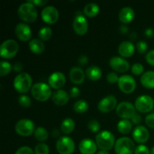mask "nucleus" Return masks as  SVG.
<instances>
[{
  "instance_id": "nucleus-34",
  "label": "nucleus",
  "mask_w": 154,
  "mask_h": 154,
  "mask_svg": "<svg viewBox=\"0 0 154 154\" xmlns=\"http://www.w3.org/2000/svg\"><path fill=\"white\" fill-rule=\"evenodd\" d=\"M34 151L35 154H49L50 147L45 143L41 142L36 144V146L35 147Z\"/></svg>"
},
{
  "instance_id": "nucleus-26",
  "label": "nucleus",
  "mask_w": 154,
  "mask_h": 154,
  "mask_svg": "<svg viewBox=\"0 0 154 154\" xmlns=\"http://www.w3.org/2000/svg\"><path fill=\"white\" fill-rule=\"evenodd\" d=\"M140 82L143 87L147 89H154V71L144 72L140 78Z\"/></svg>"
},
{
  "instance_id": "nucleus-44",
  "label": "nucleus",
  "mask_w": 154,
  "mask_h": 154,
  "mask_svg": "<svg viewBox=\"0 0 154 154\" xmlns=\"http://www.w3.org/2000/svg\"><path fill=\"white\" fill-rule=\"evenodd\" d=\"M69 95H70V97L73 98V99L78 98L81 95V90H80V89L78 87H73L70 89Z\"/></svg>"
},
{
  "instance_id": "nucleus-4",
  "label": "nucleus",
  "mask_w": 154,
  "mask_h": 154,
  "mask_svg": "<svg viewBox=\"0 0 154 154\" xmlns=\"http://www.w3.org/2000/svg\"><path fill=\"white\" fill-rule=\"evenodd\" d=\"M115 137L114 134L108 130H103L97 133L96 136V143L101 150H111L115 144Z\"/></svg>"
},
{
  "instance_id": "nucleus-17",
  "label": "nucleus",
  "mask_w": 154,
  "mask_h": 154,
  "mask_svg": "<svg viewBox=\"0 0 154 154\" xmlns=\"http://www.w3.org/2000/svg\"><path fill=\"white\" fill-rule=\"evenodd\" d=\"M132 135L134 141H136L137 143L143 144L149 140L150 132L145 126L138 125L133 129Z\"/></svg>"
},
{
  "instance_id": "nucleus-47",
  "label": "nucleus",
  "mask_w": 154,
  "mask_h": 154,
  "mask_svg": "<svg viewBox=\"0 0 154 154\" xmlns=\"http://www.w3.org/2000/svg\"><path fill=\"white\" fill-rule=\"evenodd\" d=\"M78 63L81 66H86V65L87 64V63H88V58H87V57L86 55L81 56V57L78 58Z\"/></svg>"
},
{
  "instance_id": "nucleus-37",
  "label": "nucleus",
  "mask_w": 154,
  "mask_h": 154,
  "mask_svg": "<svg viewBox=\"0 0 154 154\" xmlns=\"http://www.w3.org/2000/svg\"><path fill=\"white\" fill-rule=\"evenodd\" d=\"M144 66H143L141 63H134L132 66H131V72L134 75H136V76H138V75H142L144 74Z\"/></svg>"
},
{
  "instance_id": "nucleus-23",
  "label": "nucleus",
  "mask_w": 154,
  "mask_h": 154,
  "mask_svg": "<svg viewBox=\"0 0 154 154\" xmlns=\"http://www.w3.org/2000/svg\"><path fill=\"white\" fill-rule=\"evenodd\" d=\"M118 18L120 22L123 23L124 25L131 23L135 18V11L133 8L129 6L123 7L119 11Z\"/></svg>"
},
{
  "instance_id": "nucleus-15",
  "label": "nucleus",
  "mask_w": 154,
  "mask_h": 154,
  "mask_svg": "<svg viewBox=\"0 0 154 154\" xmlns=\"http://www.w3.org/2000/svg\"><path fill=\"white\" fill-rule=\"evenodd\" d=\"M109 66L114 72L124 73L130 69V64L126 59L114 56L109 60Z\"/></svg>"
},
{
  "instance_id": "nucleus-12",
  "label": "nucleus",
  "mask_w": 154,
  "mask_h": 154,
  "mask_svg": "<svg viewBox=\"0 0 154 154\" xmlns=\"http://www.w3.org/2000/svg\"><path fill=\"white\" fill-rule=\"evenodd\" d=\"M117 85L120 91L126 94H130L136 89V81L131 75H123L119 78Z\"/></svg>"
},
{
  "instance_id": "nucleus-36",
  "label": "nucleus",
  "mask_w": 154,
  "mask_h": 154,
  "mask_svg": "<svg viewBox=\"0 0 154 154\" xmlns=\"http://www.w3.org/2000/svg\"><path fill=\"white\" fill-rule=\"evenodd\" d=\"M135 48H136L138 54H140L141 55H144V54L146 55L147 51L148 49V45H147V42L145 41L141 40L137 42L136 45H135Z\"/></svg>"
},
{
  "instance_id": "nucleus-45",
  "label": "nucleus",
  "mask_w": 154,
  "mask_h": 154,
  "mask_svg": "<svg viewBox=\"0 0 154 154\" xmlns=\"http://www.w3.org/2000/svg\"><path fill=\"white\" fill-rule=\"evenodd\" d=\"M27 2H30L36 7H42V6L46 5L48 2V0H27Z\"/></svg>"
},
{
  "instance_id": "nucleus-49",
  "label": "nucleus",
  "mask_w": 154,
  "mask_h": 154,
  "mask_svg": "<svg viewBox=\"0 0 154 154\" xmlns=\"http://www.w3.org/2000/svg\"><path fill=\"white\" fill-rule=\"evenodd\" d=\"M144 34L148 38H152L154 36V30L151 28H147L146 29L145 31H144Z\"/></svg>"
},
{
  "instance_id": "nucleus-28",
  "label": "nucleus",
  "mask_w": 154,
  "mask_h": 154,
  "mask_svg": "<svg viewBox=\"0 0 154 154\" xmlns=\"http://www.w3.org/2000/svg\"><path fill=\"white\" fill-rule=\"evenodd\" d=\"M75 128V123L73 119L70 117L64 119L60 124V130L65 135H69L72 133Z\"/></svg>"
},
{
  "instance_id": "nucleus-19",
  "label": "nucleus",
  "mask_w": 154,
  "mask_h": 154,
  "mask_svg": "<svg viewBox=\"0 0 154 154\" xmlns=\"http://www.w3.org/2000/svg\"><path fill=\"white\" fill-rule=\"evenodd\" d=\"M97 148L96 141L88 138L81 140L78 145V149L81 154H96Z\"/></svg>"
},
{
  "instance_id": "nucleus-38",
  "label": "nucleus",
  "mask_w": 154,
  "mask_h": 154,
  "mask_svg": "<svg viewBox=\"0 0 154 154\" xmlns=\"http://www.w3.org/2000/svg\"><path fill=\"white\" fill-rule=\"evenodd\" d=\"M87 127H88L89 130L93 133H96V132L99 133L100 132V123L96 120H91L90 121H89Z\"/></svg>"
},
{
  "instance_id": "nucleus-20",
  "label": "nucleus",
  "mask_w": 154,
  "mask_h": 154,
  "mask_svg": "<svg viewBox=\"0 0 154 154\" xmlns=\"http://www.w3.org/2000/svg\"><path fill=\"white\" fill-rule=\"evenodd\" d=\"M51 99L55 105H58V106H63L69 102V99H70V95L66 90L60 89V90H57L54 91V93H53Z\"/></svg>"
},
{
  "instance_id": "nucleus-13",
  "label": "nucleus",
  "mask_w": 154,
  "mask_h": 154,
  "mask_svg": "<svg viewBox=\"0 0 154 154\" xmlns=\"http://www.w3.org/2000/svg\"><path fill=\"white\" fill-rule=\"evenodd\" d=\"M117 100L114 95H108L102 98L98 103V109L102 113H109L117 107Z\"/></svg>"
},
{
  "instance_id": "nucleus-41",
  "label": "nucleus",
  "mask_w": 154,
  "mask_h": 154,
  "mask_svg": "<svg viewBox=\"0 0 154 154\" xmlns=\"http://www.w3.org/2000/svg\"><path fill=\"white\" fill-rule=\"evenodd\" d=\"M15 154H35V151L28 146H22L15 152Z\"/></svg>"
},
{
  "instance_id": "nucleus-3",
  "label": "nucleus",
  "mask_w": 154,
  "mask_h": 154,
  "mask_svg": "<svg viewBox=\"0 0 154 154\" xmlns=\"http://www.w3.org/2000/svg\"><path fill=\"white\" fill-rule=\"evenodd\" d=\"M13 85L17 93L25 94L31 90L32 87V78L27 72H21L14 78Z\"/></svg>"
},
{
  "instance_id": "nucleus-22",
  "label": "nucleus",
  "mask_w": 154,
  "mask_h": 154,
  "mask_svg": "<svg viewBox=\"0 0 154 154\" xmlns=\"http://www.w3.org/2000/svg\"><path fill=\"white\" fill-rule=\"evenodd\" d=\"M135 47L130 41H124L118 46V54L123 58H129L133 56Z\"/></svg>"
},
{
  "instance_id": "nucleus-50",
  "label": "nucleus",
  "mask_w": 154,
  "mask_h": 154,
  "mask_svg": "<svg viewBox=\"0 0 154 154\" xmlns=\"http://www.w3.org/2000/svg\"><path fill=\"white\" fill-rule=\"evenodd\" d=\"M120 32L123 33V34H126V33L128 32L129 31V27L126 25H122L120 28Z\"/></svg>"
},
{
  "instance_id": "nucleus-39",
  "label": "nucleus",
  "mask_w": 154,
  "mask_h": 154,
  "mask_svg": "<svg viewBox=\"0 0 154 154\" xmlns=\"http://www.w3.org/2000/svg\"><path fill=\"white\" fill-rule=\"evenodd\" d=\"M134 154H150V150L144 144H139L135 147Z\"/></svg>"
},
{
  "instance_id": "nucleus-32",
  "label": "nucleus",
  "mask_w": 154,
  "mask_h": 154,
  "mask_svg": "<svg viewBox=\"0 0 154 154\" xmlns=\"http://www.w3.org/2000/svg\"><path fill=\"white\" fill-rule=\"evenodd\" d=\"M53 31L52 29L50 26H43L39 29L38 31V36L39 38L43 42H46L51 39L52 37Z\"/></svg>"
},
{
  "instance_id": "nucleus-16",
  "label": "nucleus",
  "mask_w": 154,
  "mask_h": 154,
  "mask_svg": "<svg viewBox=\"0 0 154 154\" xmlns=\"http://www.w3.org/2000/svg\"><path fill=\"white\" fill-rule=\"evenodd\" d=\"M48 85L54 90H60L64 87L66 82V78L64 74L61 72H53L48 77Z\"/></svg>"
},
{
  "instance_id": "nucleus-35",
  "label": "nucleus",
  "mask_w": 154,
  "mask_h": 154,
  "mask_svg": "<svg viewBox=\"0 0 154 154\" xmlns=\"http://www.w3.org/2000/svg\"><path fill=\"white\" fill-rule=\"evenodd\" d=\"M18 103L23 108H29L32 104V100L29 96L22 94L18 97Z\"/></svg>"
},
{
  "instance_id": "nucleus-52",
  "label": "nucleus",
  "mask_w": 154,
  "mask_h": 154,
  "mask_svg": "<svg viewBox=\"0 0 154 154\" xmlns=\"http://www.w3.org/2000/svg\"><path fill=\"white\" fill-rule=\"evenodd\" d=\"M96 154H110L108 153V151H105V150H99V151H98Z\"/></svg>"
},
{
  "instance_id": "nucleus-9",
  "label": "nucleus",
  "mask_w": 154,
  "mask_h": 154,
  "mask_svg": "<svg viewBox=\"0 0 154 154\" xmlns=\"http://www.w3.org/2000/svg\"><path fill=\"white\" fill-rule=\"evenodd\" d=\"M56 148L60 154H72L75 150V143L72 138L65 135L58 138Z\"/></svg>"
},
{
  "instance_id": "nucleus-53",
  "label": "nucleus",
  "mask_w": 154,
  "mask_h": 154,
  "mask_svg": "<svg viewBox=\"0 0 154 154\" xmlns=\"http://www.w3.org/2000/svg\"><path fill=\"white\" fill-rule=\"evenodd\" d=\"M150 154H154V146L150 149Z\"/></svg>"
},
{
  "instance_id": "nucleus-46",
  "label": "nucleus",
  "mask_w": 154,
  "mask_h": 154,
  "mask_svg": "<svg viewBox=\"0 0 154 154\" xmlns=\"http://www.w3.org/2000/svg\"><path fill=\"white\" fill-rule=\"evenodd\" d=\"M130 120L131 122H132V124L138 125H138L141 123V121H142V117H141V116L140 115V114H138V113H136V114L132 117V118Z\"/></svg>"
},
{
  "instance_id": "nucleus-42",
  "label": "nucleus",
  "mask_w": 154,
  "mask_h": 154,
  "mask_svg": "<svg viewBox=\"0 0 154 154\" xmlns=\"http://www.w3.org/2000/svg\"><path fill=\"white\" fill-rule=\"evenodd\" d=\"M145 123L149 128L154 129V113H151L146 116Z\"/></svg>"
},
{
  "instance_id": "nucleus-24",
  "label": "nucleus",
  "mask_w": 154,
  "mask_h": 154,
  "mask_svg": "<svg viewBox=\"0 0 154 154\" xmlns=\"http://www.w3.org/2000/svg\"><path fill=\"white\" fill-rule=\"evenodd\" d=\"M29 48L33 54L40 55L45 51V45L40 38H34L29 42Z\"/></svg>"
},
{
  "instance_id": "nucleus-10",
  "label": "nucleus",
  "mask_w": 154,
  "mask_h": 154,
  "mask_svg": "<svg viewBox=\"0 0 154 154\" xmlns=\"http://www.w3.org/2000/svg\"><path fill=\"white\" fill-rule=\"evenodd\" d=\"M116 113L122 120H131L136 114V109L133 104L124 101L117 105Z\"/></svg>"
},
{
  "instance_id": "nucleus-48",
  "label": "nucleus",
  "mask_w": 154,
  "mask_h": 154,
  "mask_svg": "<svg viewBox=\"0 0 154 154\" xmlns=\"http://www.w3.org/2000/svg\"><path fill=\"white\" fill-rule=\"evenodd\" d=\"M23 66L21 63H16L13 66V69L15 72H17L18 74L21 73V72L23 71Z\"/></svg>"
},
{
  "instance_id": "nucleus-8",
  "label": "nucleus",
  "mask_w": 154,
  "mask_h": 154,
  "mask_svg": "<svg viewBox=\"0 0 154 154\" xmlns=\"http://www.w3.org/2000/svg\"><path fill=\"white\" fill-rule=\"evenodd\" d=\"M135 107L138 112L147 114L150 112L154 108V99L149 95H141L135 102Z\"/></svg>"
},
{
  "instance_id": "nucleus-25",
  "label": "nucleus",
  "mask_w": 154,
  "mask_h": 154,
  "mask_svg": "<svg viewBox=\"0 0 154 154\" xmlns=\"http://www.w3.org/2000/svg\"><path fill=\"white\" fill-rule=\"evenodd\" d=\"M86 76L93 81H99L102 75V70L100 67L97 66H89L85 71Z\"/></svg>"
},
{
  "instance_id": "nucleus-33",
  "label": "nucleus",
  "mask_w": 154,
  "mask_h": 154,
  "mask_svg": "<svg viewBox=\"0 0 154 154\" xmlns=\"http://www.w3.org/2000/svg\"><path fill=\"white\" fill-rule=\"evenodd\" d=\"M12 69L13 67L9 62L5 61V60H2L0 62V75L2 77L8 75L11 72Z\"/></svg>"
},
{
  "instance_id": "nucleus-2",
  "label": "nucleus",
  "mask_w": 154,
  "mask_h": 154,
  "mask_svg": "<svg viewBox=\"0 0 154 154\" xmlns=\"http://www.w3.org/2000/svg\"><path fill=\"white\" fill-rule=\"evenodd\" d=\"M31 95L35 100L38 102H46L52 97V90L48 84L38 82L33 84L31 89Z\"/></svg>"
},
{
  "instance_id": "nucleus-7",
  "label": "nucleus",
  "mask_w": 154,
  "mask_h": 154,
  "mask_svg": "<svg viewBox=\"0 0 154 154\" xmlns=\"http://www.w3.org/2000/svg\"><path fill=\"white\" fill-rule=\"evenodd\" d=\"M15 132L23 137H28L34 133L35 130L34 122L30 119L24 118L18 120L15 124Z\"/></svg>"
},
{
  "instance_id": "nucleus-11",
  "label": "nucleus",
  "mask_w": 154,
  "mask_h": 154,
  "mask_svg": "<svg viewBox=\"0 0 154 154\" xmlns=\"http://www.w3.org/2000/svg\"><path fill=\"white\" fill-rule=\"evenodd\" d=\"M77 12L78 13L76 14V16L74 18L73 23H72V27H73L74 31L77 35H84L88 31V20L81 11Z\"/></svg>"
},
{
  "instance_id": "nucleus-51",
  "label": "nucleus",
  "mask_w": 154,
  "mask_h": 154,
  "mask_svg": "<svg viewBox=\"0 0 154 154\" xmlns=\"http://www.w3.org/2000/svg\"><path fill=\"white\" fill-rule=\"evenodd\" d=\"M52 134H53V136H54V138H57V137H58L59 135H60L59 131L57 130V129H54V130H53Z\"/></svg>"
},
{
  "instance_id": "nucleus-27",
  "label": "nucleus",
  "mask_w": 154,
  "mask_h": 154,
  "mask_svg": "<svg viewBox=\"0 0 154 154\" xmlns=\"http://www.w3.org/2000/svg\"><path fill=\"white\" fill-rule=\"evenodd\" d=\"M99 11H100V8H99V5L95 2H90L84 6L83 14L86 17L92 18L97 16Z\"/></svg>"
},
{
  "instance_id": "nucleus-1",
  "label": "nucleus",
  "mask_w": 154,
  "mask_h": 154,
  "mask_svg": "<svg viewBox=\"0 0 154 154\" xmlns=\"http://www.w3.org/2000/svg\"><path fill=\"white\" fill-rule=\"evenodd\" d=\"M17 15L20 19L26 23L35 22L38 17L36 7L29 2L22 3L17 9Z\"/></svg>"
},
{
  "instance_id": "nucleus-6",
  "label": "nucleus",
  "mask_w": 154,
  "mask_h": 154,
  "mask_svg": "<svg viewBox=\"0 0 154 154\" xmlns=\"http://www.w3.org/2000/svg\"><path fill=\"white\" fill-rule=\"evenodd\" d=\"M135 147L134 141L129 137L118 138L114 144L116 154H132L135 152Z\"/></svg>"
},
{
  "instance_id": "nucleus-30",
  "label": "nucleus",
  "mask_w": 154,
  "mask_h": 154,
  "mask_svg": "<svg viewBox=\"0 0 154 154\" xmlns=\"http://www.w3.org/2000/svg\"><path fill=\"white\" fill-rule=\"evenodd\" d=\"M33 135H34L35 138L37 141H41V142L47 141L48 136H49L48 130L45 127H42V126H38L37 128H35V130Z\"/></svg>"
},
{
  "instance_id": "nucleus-5",
  "label": "nucleus",
  "mask_w": 154,
  "mask_h": 154,
  "mask_svg": "<svg viewBox=\"0 0 154 154\" xmlns=\"http://www.w3.org/2000/svg\"><path fill=\"white\" fill-rule=\"evenodd\" d=\"M19 51V45L14 39L4 41L0 46V56L2 59L14 58Z\"/></svg>"
},
{
  "instance_id": "nucleus-21",
  "label": "nucleus",
  "mask_w": 154,
  "mask_h": 154,
  "mask_svg": "<svg viewBox=\"0 0 154 154\" xmlns=\"http://www.w3.org/2000/svg\"><path fill=\"white\" fill-rule=\"evenodd\" d=\"M86 74L81 67H72L69 71V78L73 84L81 85L85 81Z\"/></svg>"
},
{
  "instance_id": "nucleus-14",
  "label": "nucleus",
  "mask_w": 154,
  "mask_h": 154,
  "mask_svg": "<svg viewBox=\"0 0 154 154\" xmlns=\"http://www.w3.org/2000/svg\"><path fill=\"white\" fill-rule=\"evenodd\" d=\"M42 19L45 23L54 24L59 19L60 14L57 8L53 5L45 6L41 13Z\"/></svg>"
},
{
  "instance_id": "nucleus-18",
  "label": "nucleus",
  "mask_w": 154,
  "mask_h": 154,
  "mask_svg": "<svg viewBox=\"0 0 154 154\" xmlns=\"http://www.w3.org/2000/svg\"><path fill=\"white\" fill-rule=\"evenodd\" d=\"M15 35L22 42H30L32 37L31 27L26 23H19L15 27Z\"/></svg>"
},
{
  "instance_id": "nucleus-40",
  "label": "nucleus",
  "mask_w": 154,
  "mask_h": 154,
  "mask_svg": "<svg viewBox=\"0 0 154 154\" xmlns=\"http://www.w3.org/2000/svg\"><path fill=\"white\" fill-rule=\"evenodd\" d=\"M119 78H120V77L118 76V75H117L116 72H111L107 75L106 80L108 83H110V84H115V83L118 82Z\"/></svg>"
},
{
  "instance_id": "nucleus-29",
  "label": "nucleus",
  "mask_w": 154,
  "mask_h": 154,
  "mask_svg": "<svg viewBox=\"0 0 154 154\" xmlns=\"http://www.w3.org/2000/svg\"><path fill=\"white\" fill-rule=\"evenodd\" d=\"M117 130L122 135H127L132 130V123L130 120H121L117 123Z\"/></svg>"
},
{
  "instance_id": "nucleus-43",
  "label": "nucleus",
  "mask_w": 154,
  "mask_h": 154,
  "mask_svg": "<svg viewBox=\"0 0 154 154\" xmlns=\"http://www.w3.org/2000/svg\"><path fill=\"white\" fill-rule=\"evenodd\" d=\"M145 60L149 65L154 66V49L150 50L146 54Z\"/></svg>"
},
{
  "instance_id": "nucleus-31",
  "label": "nucleus",
  "mask_w": 154,
  "mask_h": 154,
  "mask_svg": "<svg viewBox=\"0 0 154 154\" xmlns=\"http://www.w3.org/2000/svg\"><path fill=\"white\" fill-rule=\"evenodd\" d=\"M89 108L88 102L84 99H79L76 101L73 105V110L77 114H84L87 112Z\"/></svg>"
}]
</instances>
